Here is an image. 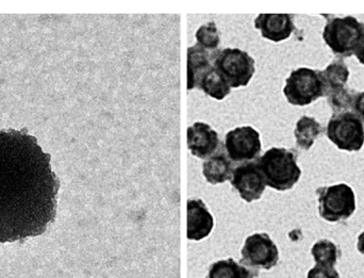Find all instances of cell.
Instances as JSON below:
<instances>
[{"instance_id":"5bb4252c","label":"cell","mask_w":364,"mask_h":278,"mask_svg":"<svg viewBox=\"0 0 364 278\" xmlns=\"http://www.w3.org/2000/svg\"><path fill=\"white\" fill-rule=\"evenodd\" d=\"M215 51L205 50L199 45L188 47V90L198 87L199 82L205 73L213 68Z\"/></svg>"},{"instance_id":"9a60e30c","label":"cell","mask_w":364,"mask_h":278,"mask_svg":"<svg viewBox=\"0 0 364 278\" xmlns=\"http://www.w3.org/2000/svg\"><path fill=\"white\" fill-rule=\"evenodd\" d=\"M232 161L224 151H218L203 164V174L211 185H220L232 178Z\"/></svg>"},{"instance_id":"30bf717a","label":"cell","mask_w":364,"mask_h":278,"mask_svg":"<svg viewBox=\"0 0 364 278\" xmlns=\"http://www.w3.org/2000/svg\"><path fill=\"white\" fill-rule=\"evenodd\" d=\"M231 186L247 203L260 200L267 187L257 161L244 162L237 166L233 170Z\"/></svg>"},{"instance_id":"484cf974","label":"cell","mask_w":364,"mask_h":278,"mask_svg":"<svg viewBox=\"0 0 364 278\" xmlns=\"http://www.w3.org/2000/svg\"><path fill=\"white\" fill-rule=\"evenodd\" d=\"M357 249L364 255V230L359 235L358 241H357Z\"/></svg>"},{"instance_id":"cb8c5ba5","label":"cell","mask_w":364,"mask_h":278,"mask_svg":"<svg viewBox=\"0 0 364 278\" xmlns=\"http://www.w3.org/2000/svg\"><path fill=\"white\" fill-rule=\"evenodd\" d=\"M353 109H354V113H356L357 117L364 122V92L356 94L354 104H353Z\"/></svg>"},{"instance_id":"5b68a950","label":"cell","mask_w":364,"mask_h":278,"mask_svg":"<svg viewBox=\"0 0 364 278\" xmlns=\"http://www.w3.org/2000/svg\"><path fill=\"white\" fill-rule=\"evenodd\" d=\"M213 65L231 89L248 85L256 70L254 58L239 48L218 49Z\"/></svg>"},{"instance_id":"7a4b0ae2","label":"cell","mask_w":364,"mask_h":278,"mask_svg":"<svg viewBox=\"0 0 364 278\" xmlns=\"http://www.w3.org/2000/svg\"><path fill=\"white\" fill-rule=\"evenodd\" d=\"M264 177L265 185L277 191L292 189L301 176L294 151L280 147H272L262 157L256 160Z\"/></svg>"},{"instance_id":"4fadbf2b","label":"cell","mask_w":364,"mask_h":278,"mask_svg":"<svg viewBox=\"0 0 364 278\" xmlns=\"http://www.w3.org/2000/svg\"><path fill=\"white\" fill-rule=\"evenodd\" d=\"M214 220L203 200L188 201V239L203 240L211 234Z\"/></svg>"},{"instance_id":"277c9868","label":"cell","mask_w":364,"mask_h":278,"mask_svg":"<svg viewBox=\"0 0 364 278\" xmlns=\"http://www.w3.org/2000/svg\"><path fill=\"white\" fill-rule=\"evenodd\" d=\"M284 94L293 106H308L326 96V85L321 70L301 68L293 70L287 78Z\"/></svg>"},{"instance_id":"8992f818","label":"cell","mask_w":364,"mask_h":278,"mask_svg":"<svg viewBox=\"0 0 364 278\" xmlns=\"http://www.w3.org/2000/svg\"><path fill=\"white\" fill-rule=\"evenodd\" d=\"M318 213L323 220L331 223L346 221L356 210L354 190L346 183L318 188Z\"/></svg>"},{"instance_id":"52a82bcc","label":"cell","mask_w":364,"mask_h":278,"mask_svg":"<svg viewBox=\"0 0 364 278\" xmlns=\"http://www.w3.org/2000/svg\"><path fill=\"white\" fill-rule=\"evenodd\" d=\"M326 134L340 151H358L364 145L363 122L350 111L333 114Z\"/></svg>"},{"instance_id":"603a6c76","label":"cell","mask_w":364,"mask_h":278,"mask_svg":"<svg viewBox=\"0 0 364 278\" xmlns=\"http://www.w3.org/2000/svg\"><path fill=\"white\" fill-rule=\"evenodd\" d=\"M307 278H340V274L335 268L316 264L308 272Z\"/></svg>"},{"instance_id":"8fae6325","label":"cell","mask_w":364,"mask_h":278,"mask_svg":"<svg viewBox=\"0 0 364 278\" xmlns=\"http://www.w3.org/2000/svg\"><path fill=\"white\" fill-rule=\"evenodd\" d=\"M188 147L191 154L199 159H209L220 147V137L211 126L201 122L188 128Z\"/></svg>"},{"instance_id":"d6986e66","label":"cell","mask_w":364,"mask_h":278,"mask_svg":"<svg viewBox=\"0 0 364 278\" xmlns=\"http://www.w3.org/2000/svg\"><path fill=\"white\" fill-rule=\"evenodd\" d=\"M323 79L326 85V95L329 92L346 87L350 78V70L342 60H336L329 64L324 72H322Z\"/></svg>"},{"instance_id":"ac0fdd59","label":"cell","mask_w":364,"mask_h":278,"mask_svg":"<svg viewBox=\"0 0 364 278\" xmlns=\"http://www.w3.org/2000/svg\"><path fill=\"white\" fill-rule=\"evenodd\" d=\"M198 89L216 100H223L230 94L231 87L215 68L205 73L198 85Z\"/></svg>"},{"instance_id":"2e32d148","label":"cell","mask_w":364,"mask_h":278,"mask_svg":"<svg viewBox=\"0 0 364 278\" xmlns=\"http://www.w3.org/2000/svg\"><path fill=\"white\" fill-rule=\"evenodd\" d=\"M324 128L314 117H301L294 130L296 144L304 151H309L316 140L322 136Z\"/></svg>"},{"instance_id":"7c38bea8","label":"cell","mask_w":364,"mask_h":278,"mask_svg":"<svg viewBox=\"0 0 364 278\" xmlns=\"http://www.w3.org/2000/svg\"><path fill=\"white\" fill-rule=\"evenodd\" d=\"M255 27L263 38L276 43L288 40L295 30L291 14H260L255 19Z\"/></svg>"},{"instance_id":"9c48e42d","label":"cell","mask_w":364,"mask_h":278,"mask_svg":"<svg viewBox=\"0 0 364 278\" xmlns=\"http://www.w3.org/2000/svg\"><path fill=\"white\" fill-rule=\"evenodd\" d=\"M241 254V264L254 270H271L279 262L277 245L267 234H254L248 237Z\"/></svg>"},{"instance_id":"d4e9b609","label":"cell","mask_w":364,"mask_h":278,"mask_svg":"<svg viewBox=\"0 0 364 278\" xmlns=\"http://www.w3.org/2000/svg\"><path fill=\"white\" fill-rule=\"evenodd\" d=\"M354 55H356V58L359 60V62H360V63L364 65V38L363 42L360 43L358 48H357V50L355 51Z\"/></svg>"},{"instance_id":"3957f363","label":"cell","mask_w":364,"mask_h":278,"mask_svg":"<svg viewBox=\"0 0 364 278\" xmlns=\"http://www.w3.org/2000/svg\"><path fill=\"white\" fill-rule=\"evenodd\" d=\"M326 17L328 21L323 30L325 43L337 57H352L363 42L364 23L354 16Z\"/></svg>"},{"instance_id":"7402d4cb","label":"cell","mask_w":364,"mask_h":278,"mask_svg":"<svg viewBox=\"0 0 364 278\" xmlns=\"http://www.w3.org/2000/svg\"><path fill=\"white\" fill-rule=\"evenodd\" d=\"M196 40L197 45L203 47L205 50L211 53L218 50L220 44V36L215 23L210 21L199 27L196 32Z\"/></svg>"},{"instance_id":"ffe728a7","label":"cell","mask_w":364,"mask_h":278,"mask_svg":"<svg viewBox=\"0 0 364 278\" xmlns=\"http://www.w3.org/2000/svg\"><path fill=\"white\" fill-rule=\"evenodd\" d=\"M311 255L318 266L335 268L340 257L339 247L333 241L322 239L312 247Z\"/></svg>"},{"instance_id":"6da1fadb","label":"cell","mask_w":364,"mask_h":278,"mask_svg":"<svg viewBox=\"0 0 364 278\" xmlns=\"http://www.w3.org/2000/svg\"><path fill=\"white\" fill-rule=\"evenodd\" d=\"M50 160L27 128L0 130L2 245L41 236L55 222L60 181Z\"/></svg>"},{"instance_id":"ba28073f","label":"cell","mask_w":364,"mask_h":278,"mask_svg":"<svg viewBox=\"0 0 364 278\" xmlns=\"http://www.w3.org/2000/svg\"><path fill=\"white\" fill-rule=\"evenodd\" d=\"M225 149L232 162H250L260 155V134L250 126H242L230 130L225 137Z\"/></svg>"},{"instance_id":"44dd1931","label":"cell","mask_w":364,"mask_h":278,"mask_svg":"<svg viewBox=\"0 0 364 278\" xmlns=\"http://www.w3.org/2000/svg\"><path fill=\"white\" fill-rule=\"evenodd\" d=\"M356 94L355 90L346 87L329 92L326 95L327 102L333 111V114L346 112L348 109L353 108Z\"/></svg>"},{"instance_id":"e0dca14e","label":"cell","mask_w":364,"mask_h":278,"mask_svg":"<svg viewBox=\"0 0 364 278\" xmlns=\"http://www.w3.org/2000/svg\"><path fill=\"white\" fill-rule=\"evenodd\" d=\"M257 275L254 269L247 268L229 258L214 262L210 267L208 278H255Z\"/></svg>"}]
</instances>
